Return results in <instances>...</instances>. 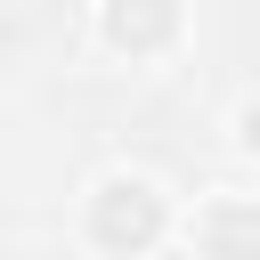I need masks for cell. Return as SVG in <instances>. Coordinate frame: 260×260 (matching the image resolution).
Here are the masks:
<instances>
[{
  "label": "cell",
  "instance_id": "cell-1",
  "mask_svg": "<svg viewBox=\"0 0 260 260\" xmlns=\"http://www.w3.org/2000/svg\"><path fill=\"white\" fill-rule=\"evenodd\" d=\"M162 228H171V203L154 195V179H106L89 195V244L98 252L138 260L146 244H162Z\"/></svg>",
  "mask_w": 260,
  "mask_h": 260
},
{
  "label": "cell",
  "instance_id": "cell-2",
  "mask_svg": "<svg viewBox=\"0 0 260 260\" xmlns=\"http://www.w3.org/2000/svg\"><path fill=\"white\" fill-rule=\"evenodd\" d=\"M98 32L122 57H154V49L179 41V0H106L98 8Z\"/></svg>",
  "mask_w": 260,
  "mask_h": 260
},
{
  "label": "cell",
  "instance_id": "cell-3",
  "mask_svg": "<svg viewBox=\"0 0 260 260\" xmlns=\"http://www.w3.org/2000/svg\"><path fill=\"white\" fill-rule=\"evenodd\" d=\"M195 252L203 260H260V203H244V195H211L203 211H195Z\"/></svg>",
  "mask_w": 260,
  "mask_h": 260
},
{
  "label": "cell",
  "instance_id": "cell-4",
  "mask_svg": "<svg viewBox=\"0 0 260 260\" xmlns=\"http://www.w3.org/2000/svg\"><path fill=\"white\" fill-rule=\"evenodd\" d=\"M236 138H244V146H252V154H260V98H252V106H244V114H236Z\"/></svg>",
  "mask_w": 260,
  "mask_h": 260
}]
</instances>
